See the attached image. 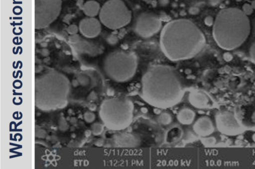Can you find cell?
<instances>
[{
    "label": "cell",
    "instance_id": "7a4b0ae2",
    "mask_svg": "<svg viewBox=\"0 0 255 169\" xmlns=\"http://www.w3.org/2000/svg\"><path fill=\"white\" fill-rule=\"evenodd\" d=\"M141 94L150 105L166 108L180 101L184 90L177 71L168 65L158 64L151 66L143 74Z\"/></svg>",
    "mask_w": 255,
    "mask_h": 169
},
{
    "label": "cell",
    "instance_id": "52a82bcc",
    "mask_svg": "<svg viewBox=\"0 0 255 169\" xmlns=\"http://www.w3.org/2000/svg\"><path fill=\"white\" fill-rule=\"evenodd\" d=\"M99 16L101 23L113 30L125 27L132 19L131 12L123 0H108L101 7Z\"/></svg>",
    "mask_w": 255,
    "mask_h": 169
},
{
    "label": "cell",
    "instance_id": "83f0119b",
    "mask_svg": "<svg viewBox=\"0 0 255 169\" xmlns=\"http://www.w3.org/2000/svg\"><path fill=\"white\" fill-rule=\"evenodd\" d=\"M252 139L255 142V133L253 135Z\"/></svg>",
    "mask_w": 255,
    "mask_h": 169
},
{
    "label": "cell",
    "instance_id": "8fae6325",
    "mask_svg": "<svg viewBox=\"0 0 255 169\" xmlns=\"http://www.w3.org/2000/svg\"><path fill=\"white\" fill-rule=\"evenodd\" d=\"M101 22L94 17L85 18L79 23V29L81 33L87 38H94L101 31Z\"/></svg>",
    "mask_w": 255,
    "mask_h": 169
},
{
    "label": "cell",
    "instance_id": "277c9868",
    "mask_svg": "<svg viewBox=\"0 0 255 169\" xmlns=\"http://www.w3.org/2000/svg\"><path fill=\"white\" fill-rule=\"evenodd\" d=\"M70 88L64 75L54 70L46 72L35 79V105L45 111L62 108L67 104Z\"/></svg>",
    "mask_w": 255,
    "mask_h": 169
},
{
    "label": "cell",
    "instance_id": "30bf717a",
    "mask_svg": "<svg viewBox=\"0 0 255 169\" xmlns=\"http://www.w3.org/2000/svg\"><path fill=\"white\" fill-rule=\"evenodd\" d=\"M216 123L219 131L226 135H235L242 130L234 114L229 111H222L217 114Z\"/></svg>",
    "mask_w": 255,
    "mask_h": 169
},
{
    "label": "cell",
    "instance_id": "ffe728a7",
    "mask_svg": "<svg viewBox=\"0 0 255 169\" xmlns=\"http://www.w3.org/2000/svg\"><path fill=\"white\" fill-rule=\"evenodd\" d=\"M251 60L255 64V41L252 44L249 50Z\"/></svg>",
    "mask_w": 255,
    "mask_h": 169
},
{
    "label": "cell",
    "instance_id": "5bb4252c",
    "mask_svg": "<svg viewBox=\"0 0 255 169\" xmlns=\"http://www.w3.org/2000/svg\"><path fill=\"white\" fill-rule=\"evenodd\" d=\"M189 101L195 107L204 108L208 106L209 98L204 92L194 90L190 91L189 94Z\"/></svg>",
    "mask_w": 255,
    "mask_h": 169
},
{
    "label": "cell",
    "instance_id": "3957f363",
    "mask_svg": "<svg viewBox=\"0 0 255 169\" xmlns=\"http://www.w3.org/2000/svg\"><path fill=\"white\" fill-rule=\"evenodd\" d=\"M251 32L248 16L242 9L228 7L221 10L214 19L213 36L222 49L232 50L240 47Z\"/></svg>",
    "mask_w": 255,
    "mask_h": 169
},
{
    "label": "cell",
    "instance_id": "cb8c5ba5",
    "mask_svg": "<svg viewBox=\"0 0 255 169\" xmlns=\"http://www.w3.org/2000/svg\"><path fill=\"white\" fill-rule=\"evenodd\" d=\"M77 0V3L78 5L80 7L82 8V6L83 5V0Z\"/></svg>",
    "mask_w": 255,
    "mask_h": 169
},
{
    "label": "cell",
    "instance_id": "603a6c76",
    "mask_svg": "<svg viewBox=\"0 0 255 169\" xmlns=\"http://www.w3.org/2000/svg\"><path fill=\"white\" fill-rule=\"evenodd\" d=\"M205 22L208 25H213L214 20L211 16H208L205 19Z\"/></svg>",
    "mask_w": 255,
    "mask_h": 169
},
{
    "label": "cell",
    "instance_id": "ac0fdd59",
    "mask_svg": "<svg viewBox=\"0 0 255 169\" xmlns=\"http://www.w3.org/2000/svg\"><path fill=\"white\" fill-rule=\"evenodd\" d=\"M242 10L247 16L252 14L254 11V8L252 5L249 3H245L242 7Z\"/></svg>",
    "mask_w": 255,
    "mask_h": 169
},
{
    "label": "cell",
    "instance_id": "9a60e30c",
    "mask_svg": "<svg viewBox=\"0 0 255 169\" xmlns=\"http://www.w3.org/2000/svg\"><path fill=\"white\" fill-rule=\"evenodd\" d=\"M195 113L193 110L188 107L181 109L177 115L178 121L183 125L191 124L194 121Z\"/></svg>",
    "mask_w": 255,
    "mask_h": 169
},
{
    "label": "cell",
    "instance_id": "ba28073f",
    "mask_svg": "<svg viewBox=\"0 0 255 169\" xmlns=\"http://www.w3.org/2000/svg\"><path fill=\"white\" fill-rule=\"evenodd\" d=\"M62 0H35V28L49 26L59 15Z\"/></svg>",
    "mask_w": 255,
    "mask_h": 169
},
{
    "label": "cell",
    "instance_id": "4fadbf2b",
    "mask_svg": "<svg viewBox=\"0 0 255 169\" xmlns=\"http://www.w3.org/2000/svg\"><path fill=\"white\" fill-rule=\"evenodd\" d=\"M194 132L198 135L206 137L214 131V126L211 119L207 116L199 118L193 125Z\"/></svg>",
    "mask_w": 255,
    "mask_h": 169
},
{
    "label": "cell",
    "instance_id": "484cf974",
    "mask_svg": "<svg viewBox=\"0 0 255 169\" xmlns=\"http://www.w3.org/2000/svg\"><path fill=\"white\" fill-rule=\"evenodd\" d=\"M220 0H211V2L212 3L216 4L217 3H218Z\"/></svg>",
    "mask_w": 255,
    "mask_h": 169
},
{
    "label": "cell",
    "instance_id": "6da1fadb",
    "mask_svg": "<svg viewBox=\"0 0 255 169\" xmlns=\"http://www.w3.org/2000/svg\"><path fill=\"white\" fill-rule=\"evenodd\" d=\"M206 44L205 36L193 21L179 18L162 28L160 45L164 55L173 61L191 59L200 53Z\"/></svg>",
    "mask_w": 255,
    "mask_h": 169
},
{
    "label": "cell",
    "instance_id": "2e32d148",
    "mask_svg": "<svg viewBox=\"0 0 255 169\" xmlns=\"http://www.w3.org/2000/svg\"><path fill=\"white\" fill-rule=\"evenodd\" d=\"M82 9L84 13L89 17H94L100 12V4L95 0H88L83 4Z\"/></svg>",
    "mask_w": 255,
    "mask_h": 169
},
{
    "label": "cell",
    "instance_id": "5b68a950",
    "mask_svg": "<svg viewBox=\"0 0 255 169\" xmlns=\"http://www.w3.org/2000/svg\"><path fill=\"white\" fill-rule=\"evenodd\" d=\"M133 104L125 97H113L102 103L99 114L105 126L112 130L127 128L133 118Z\"/></svg>",
    "mask_w": 255,
    "mask_h": 169
},
{
    "label": "cell",
    "instance_id": "9c48e42d",
    "mask_svg": "<svg viewBox=\"0 0 255 169\" xmlns=\"http://www.w3.org/2000/svg\"><path fill=\"white\" fill-rule=\"evenodd\" d=\"M162 28V21L160 17L149 11L140 13L135 18L133 24L134 32L143 38L153 36Z\"/></svg>",
    "mask_w": 255,
    "mask_h": 169
},
{
    "label": "cell",
    "instance_id": "7402d4cb",
    "mask_svg": "<svg viewBox=\"0 0 255 169\" xmlns=\"http://www.w3.org/2000/svg\"><path fill=\"white\" fill-rule=\"evenodd\" d=\"M80 39L79 35L77 34L71 35L69 37V40L71 43H75L79 41Z\"/></svg>",
    "mask_w": 255,
    "mask_h": 169
},
{
    "label": "cell",
    "instance_id": "7c38bea8",
    "mask_svg": "<svg viewBox=\"0 0 255 169\" xmlns=\"http://www.w3.org/2000/svg\"><path fill=\"white\" fill-rule=\"evenodd\" d=\"M116 144L122 148L138 147L140 144L139 137L132 133L123 132L116 134L114 137Z\"/></svg>",
    "mask_w": 255,
    "mask_h": 169
},
{
    "label": "cell",
    "instance_id": "44dd1931",
    "mask_svg": "<svg viewBox=\"0 0 255 169\" xmlns=\"http://www.w3.org/2000/svg\"><path fill=\"white\" fill-rule=\"evenodd\" d=\"M78 29L79 28L77 25L75 24H72L68 27L67 30L70 34L73 35L77 34L78 31Z\"/></svg>",
    "mask_w": 255,
    "mask_h": 169
},
{
    "label": "cell",
    "instance_id": "e0dca14e",
    "mask_svg": "<svg viewBox=\"0 0 255 169\" xmlns=\"http://www.w3.org/2000/svg\"><path fill=\"white\" fill-rule=\"evenodd\" d=\"M158 121L162 125H168L172 121V116L169 113L164 112L161 113L159 116Z\"/></svg>",
    "mask_w": 255,
    "mask_h": 169
},
{
    "label": "cell",
    "instance_id": "d4e9b609",
    "mask_svg": "<svg viewBox=\"0 0 255 169\" xmlns=\"http://www.w3.org/2000/svg\"><path fill=\"white\" fill-rule=\"evenodd\" d=\"M252 121L255 123V111L253 113L252 117H251Z\"/></svg>",
    "mask_w": 255,
    "mask_h": 169
},
{
    "label": "cell",
    "instance_id": "8992f818",
    "mask_svg": "<svg viewBox=\"0 0 255 169\" xmlns=\"http://www.w3.org/2000/svg\"><path fill=\"white\" fill-rule=\"evenodd\" d=\"M137 67L136 56L133 53L121 50L109 53L103 63L106 75L112 80L118 83L131 80L136 73Z\"/></svg>",
    "mask_w": 255,
    "mask_h": 169
},
{
    "label": "cell",
    "instance_id": "4316f807",
    "mask_svg": "<svg viewBox=\"0 0 255 169\" xmlns=\"http://www.w3.org/2000/svg\"><path fill=\"white\" fill-rule=\"evenodd\" d=\"M251 5L253 7L254 9H255V0L252 2Z\"/></svg>",
    "mask_w": 255,
    "mask_h": 169
},
{
    "label": "cell",
    "instance_id": "d6986e66",
    "mask_svg": "<svg viewBox=\"0 0 255 169\" xmlns=\"http://www.w3.org/2000/svg\"><path fill=\"white\" fill-rule=\"evenodd\" d=\"M202 143L206 146H212L216 143V139L213 137H209L203 139Z\"/></svg>",
    "mask_w": 255,
    "mask_h": 169
}]
</instances>
